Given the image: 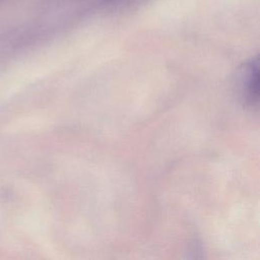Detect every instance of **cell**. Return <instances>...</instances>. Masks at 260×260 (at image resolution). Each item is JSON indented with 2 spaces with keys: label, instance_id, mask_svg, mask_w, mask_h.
Listing matches in <instances>:
<instances>
[{
  "label": "cell",
  "instance_id": "6da1fadb",
  "mask_svg": "<svg viewBox=\"0 0 260 260\" xmlns=\"http://www.w3.org/2000/svg\"><path fill=\"white\" fill-rule=\"evenodd\" d=\"M258 58L246 63L239 76V90L244 102L253 106L258 100Z\"/></svg>",
  "mask_w": 260,
  "mask_h": 260
}]
</instances>
